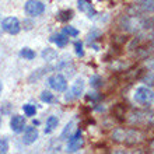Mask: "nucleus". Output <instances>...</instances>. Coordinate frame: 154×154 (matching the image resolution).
<instances>
[{
  "mask_svg": "<svg viewBox=\"0 0 154 154\" xmlns=\"http://www.w3.org/2000/svg\"><path fill=\"white\" fill-rule=\"evenodd\" d=\"M102 79L101 76H98V74H94V76L90 77V85L93 87V88H100V87H102Z\"/></svg>",
  "mask_w": 154,
  "mask_h": 154,
  "instance_id": "nucleus-19",
  "label": "nucleus"
},
{
  "mask_svg": "<svg viewBox=\"0 0 154 154\" xmlns=\"http://www.w3.org/2000/svg\"><path fill=\"white\" fill-rule=\"evenodd\" d=\"M150 149H151V150H154V140L150 143Z\"/></svg>",
  "mask_w": 154,
  "mask_h": 154,
  "instance_id": "nucleus-30",
  "label": "nucleus"
},
{
  "mask_svg": "<svg viewBox=\"0 0 154 154\" xmlns=\"http://www.w3.org/2000/svg\"><path fill=\"white\" fill-rule=\"evenodd\" d=\"M154 13V0H137L130 7H128V14L133 17H144L146 14Z\"/></svg>",
  "mask_w": 154,
  "mask_h": 154,
  "instance_id": "nucleus-2",
  "label": "nucleus"
},
{
  "mask_svg": "<svg viewBox=\"0 0 154 154\" xmlns=\"http://www.w3.org/2000/svg\"><path fill=\"white\" fill-rule=\"evenodd\" d=\"M83 146V137H81V130H76V133L72 134L69 137V143H67V151L69 153H76L77 150H80V147Z\"/></svg>",
  "mask_w": 154,
  "mask_h": 154,
  "instance_id": "nucleus-8",
  "label": "nucleus"
},
{
  "mask_svg": "<svg viewBox=\"0 0 154 154\" xmlns=\"http://www.w3.org/2000/svg\"><path fill=\"white\" fill-rule=\"evenodd\" d=\"M134 101L139 102V104H150L154 100V91L147 87H139L134 91Z\"/></svg>",
  "mask_w": 154,
  "mask_h": 154,
  "instance_id": "nucleus-5",
  "label": "nucleus"
},
{
  "mask_svg": "<svg viewBox=\"0 0 154 154\" xmlns=\"http://www.w3.org/2000/svg\"><path fill=\"white\" fill-rule=\"evenodd\" d=\"M23 25H24V29H31L32 28V25H34V23L31 20H24V23H23Z\"/></svg>",
  "mask_w": 154,
  "mask_h": 154,
  "instance_id": "nucleus-27",
  "label": "nucleus"
},
{
  "mask_svg": "<svg viewBox=\"0 0 154 154\" xmlns=\"http://www.w3.org/2000/svg\"><path fill=\"white\" fill-rule=\"evenodd\" d=\"M41 101L42 102H46V104H53V102H56V98L53 95L51 91H42L41 93Z\"/></svg>",
  "mask_w": 154,
  "mask_h": 154,
  "instance_id": "nucleus-17",
  "label": "nucleus"
},
{
  "mask_svg": "<svg viewBox=\"0 0 154 154\" xmlns=\"http://www.w3.org/2000/svg\"><path fill=\"white\" fill-rule=\"evenodd\" d=\"M57 125H59V119H57L56 116H49L48 119H46V126H45V133L49 134L52 133L53 130H55V128H57Z\"/></svg>",
  "mask_w": 154,
  "mask_h": 154,
  "instance_id": "nucleus-14",
  "label": "nucleus"
},
{
  "mask_svg": "<svg viewBox=\"0 0 154 154\" xmlns=\"http://www.w3.org/2000/svg\"><path fill=\"white\" fill-rule=\"evenodd\" d=\"M2 90H3V85H2V81H0V94H2Z\"/></svg>",
  "mask_w": 154,
  "mask_h": 154,
  "instance_id": "nucleus-33",
  "label": "nucleus"
},
{
  "mask_svg": "<svg viewBox=\"0 0 154 154\" xmlns=\"http://www.w3.org/2000/svg\"><path fill=\"white\" fill-rule=\"evenodd\" d=\"M83 91H84V81L81 80V79H79V80H76L73 83L72 90L66 94V101H73V100L79 98L83 94Z\"/></svg>",
  "mask_w": 154,
  "mask_h": 154,
  "instance_id": "nucleus-7",
  "label": "nucleus"
},
{
  "mask_svg": "<svg viewBox=\"0 0 154 154\" xmlns=\"http://www.w3.org/2000/svg\"><path fill=\"white\" fill-rule=\"evenodd\" d=\"M53 69H55L53 66H46V67H41V69H38V70H34V73L29 76L28 81H29V83H34V81L39 80V79L44 76L45 73H49V72H51V70H53Z\"/></svg>",
  "mask_w": 154,
  "mask_h": 154,
  "instance_id": "nucleus-13",
  "label": "nucleus"
},
{
  "mask_svg": "<svg viewBox=\"0 0 154 154\" xmlns=\"http://www.w3.org/2000/svg\"><path fill=\"white\" fill-rule=\"evenodd\" d=\"M48 84H49V87L52 90H55L56 93H63V91H66V88H67V80H66V77L60 73H56V74H53V76L49 77Z\"/></svg>",
  "mask_w": 154,
  "mask_h": 154,
  "instance_id": "nucleus-3",
  "label": "nucleus"
},
{
  "mask_svg": "<svg viewBox=\"0 0 154 154\" xmlns=\"http://www.w3.org/2000/svg\"><path fill=\"white\" fill-rule=\"evenodd\" d=\"M23 111H24V114L27 116H34V115L37 114V108L35 105H31V104H25L23 105Z\"/></svg>",
  "mask_w": 154,
  "mask_h": 154,
  "instance_id": "nucleus-21",
  "label": "nucleus"
},
{
  "mask_svg": "<svg viewBox=\"0 0 154 154\" xmlns=\"http://www.w3.org/2000/svg\"><path fill=\"white\" fill-rule=\"evenodd\" d=\"M39 125V121H34V126H38Z\"/></svg>",
  "mask_w": 154,
  "mask_h": 154,
  "instance_id": "nucleus-32",
  "label": "nucleus"
},
{
  "mask_svg": "<svg viewBox=\"0 0 154 154\" xmlns=\"http://www.w3.org/2000/svg\"><path fill=\"white\" fill-rule=\"evenodd\" d=\"M97 111H104V106H97Z\"/></svg>",
  "mask_w": 154,
  "mask_h": 154,
  "instance_id": "nucleus-31",
  "label": "nucleus"
},
{
  "mask_svg": "<svg viewBox=\"0 0 154 154\" xmlns=\"http://www.w3.org/2000/svg\"><path fill=\"white\" fill-rule=\"evenodd\" d=\"M63 32H65L67 37H77V35H79V29H76L74 27H72V25H66L65 28H63Z\"/></svg>",
  "mask_w": 154,
  "mask_h": 154,
  "instance_id": "nucleus-22",
  "label": "nucleus"
},
{
  "mask_svg": "<svg viewBox=\"0 0 154 154\" xmlns=\"http://www.w3.org/2000/svg\"><path fill=\"white\" fill-rule=\"evenodd\" d=\"M7 150H8L7 137H0V153H7Z\"/></svg>",
  "mask_w": 154,
  "mask_h": 154,
  "instance_id": "nucleus-25",
  "label": "nucleus"
},
{
  "mask_svg": "<svg viewBox=\"0 0 154 154\" xmlns=\"http://www.w3.org/2000/svg\"><path fill=\"white\" fill-rule=\"evenodd\" d=\"M74 51H76V55L79 57L84 56V51H83V42L81 41H76L74 42Z\"/></svg>",
  "mask_w": 154,
  "mask_h": 154,
  "instance_id": "nucleus-24",
  "label": "nucleus"
},
{
  "mask_svg": "<svg viewBox=\"0 0 154 154\" xmlns=\"http://www.w3.org/2000/svg\"><path fill=\"white\" fill-rule=\"evenodd\" d=\"M144 81H146L147 84H153V83H154V74L153 73H149L146 77H144Z\"/></svg>",
  "mask_w": 154,
  "mask_h": 154,
  "instance_id": "nucleus-28",
  "label": "nucleus"
},
{
  "mask_svg": "<svg viewBox=\"0 0 154 154\" xmlns=\"http://www.w3.org/2000/svg\"><path fill=\"white\" fill-rule=\"evenodd\" d=\"M20 56L27 59V60H32V59H35V52L29 48H23L20 51Z\"/></svg>",
  "mask_w": 154,
  "mask_h": 154,
  "instance_id": "nucleus-18",
  "label": "nucleus"
},
{
  "mask_svg": "<svg viewBox=\"0 0 154 154\" xmlns=\"http://www.w3.org/2000/svg\"><path fill=\"white\" fill-rule=\"evenodd\" d=\"M122 29L128 32H137L142 29H153L154 28V18H147L144 17H133V16H125L119 21Z\"/></svg>",
  "mask_w": 154,
  "mask_h": 154,
  "instance_id": "nucleus-1",
  "label": "nucleus"
},
{
  "mask_svg": "<svg viewBox=\"0 0 154 154\" xmlns=\"http://www.w3.org/2000/svg\"><path fill=\"white\" fill-rule=\"evenodd\" d=\"M2 28L10 35H17L21 31V24L17 17H6L2 21Z\"/></svg>",
  "mask_w": 154,
  "mask_h": 154,
  "instance_id": "nucleus-4",
  "label": "nucleus"
},
{
  "mask_svg": "<svg viewBox=\"0 0 154 154\" xmlns=\"http://www.w3.org/2000/svg\"><path fill=\"white\" fill-rule=\"evenodd\" d=\"M24 10L28 16L37 17V16H41L45 11V4L42 2H39V0H27Z\"/></svg>",
  "mask_w": 154,
  "mask_h": 154,
  "instance_id": "nucleus-6",
  "label": "nucleus"
},
{
  "mask_svg": "<svg viewBox=\"0 0 154 154\" xmlns=\"http://www.w3.org/2000/svg\"><path fill=\"white\" fill-rule=\"evenodd\" d=\"M72 132H73V122H69V123L65 126L63 132H62L60 139H62V140H66V139H69L70 136H72Z\"/></svg>",
  "mask_w": 154,
  "mask_h": 154,
  "instance_id": "nucleus-20",
  "label": "nucleus"
},
{
  "mask_svg": "<svg viewBox=\"0 0 154 154\" xmlns=\"http://www.w3.org/2000/svg\"><path fill=\"white\" fill-rule=\"evenodd\" d=\"M85 98L88 100V101H93V102H97V101H100L102 98V94H100V93H95V91H90L87 95H85Z\"/></svg>",
  "mask_w": 154,
  "mask_h": 154,
  "instance_id": "nucleus-23",
  "label": "nucleus"
},
{
  "mask_svg": "<svg viewBox=\"0 0 154 154\" xmlns=\"http://www.w3.org/2000/svg\"><path fill=\"white\" fill-rule=\"evenodd\" d=\"M77 7L81 13H85L88 18H95V16H97V11L93 7L91 0H77Z\"/></svg>",
  "mask_w": 154,
  "mask_h": 154,
  "instance_id": "nucleus-10",
  "label": "nucleus"
},
{
  "mask_svg": "<svg viewBox=\"0 0 154 154\" xmlns=\"http://www.w3.org/2000/svg\"><path fill=\"white\" fill-rule=\"evenodd\" d=\"M56 18H57V21H60V23H67L69 20H72V18H73V11H72L70 8L60 10V11H57Z\"/></svg>",
  "mask_w": 154,
  "mask_h": 154,
  "instance_id": "nucleus-16",
  "label": "nucleus"
},
{
  "mask_svg": "<svg viewBox=\"0 0 154 154\" xmlns=\"http://www.w3.org/2000/svg\"><path fill=\"white\" fill-rule=\"evenodd\" d=\"M38 136H39V133H38L37 128H34V126H25L24 136H23V143L27 144V146H29V144H32V143L37 142Z\"/></svg>",
  "mask_w": 154,
  "mask_h": 154,
  "instance_id": "nucleus-9",
  "label": "nucleus"
},
{
  "mask_svg": "<svg viewBox=\"0 0 154 154\" xmlns=\"http://www.w3.org/2000/svg\"><path fill=\"white\" fill-rule=\"evenodd\" d=\"M0 115H2V114H0ZM0 122H2V116H0Z\"/></svg>",
  "mask_w": 154,
  "mask_h": 154,
  "instance_id": "nucleus-34",
  "label": "nucleus"
},
{
  "mask_svg": "<svg viewBox=\"0 0 154 154\" xmlns=\"http://www.w3.org/2000/svg\"><path fill=\"white\" fill-rule=\"evenodd\" d=\"M100 35H101V32H100L98 29H93V31H91V32H90L88 35H87V41H88L90 44H91V42H93L94 39H97V38L100 37Z\"/></svg>",
  "mask_w": 154,
  "mask_h": 154,
  "instance_id": "nucleus-26",
  "label": "nucleus"
},
{
  "mask_svg": "<svg viewBox=\"0 0 154 154\" xmlns=\"http://www.w3.org/2000/svg\"><path fill=\"white\" fill-rule=\"evenodd\" d=\"M10 129L14 133H23L25 129V118L21 115H13L10 119Z\"/></svg>",
  "mask_w": 154,
  "mask_h": 154,
  "instance_id": "nucleus-11",
  "label": "nucleus"
},
{
  "mask_svg": "<svg viewBox=\"0 0 154 154\" xmlns=\"http://www.w3.org/2000/svg\"><path fill=\"white\" fill-rule=\"evenodd\" d=\"M49 41H51V42H53V44H56L59 48H65L66 45L69 44V37H67L65 32L53 34L52 37L49 38Z\"/></svg>",
  "mask_w": 154,
  "mask_h": 154,
  "instance_id": "nucleus-12",
  "label": "nucleus"
},
{
  "mask_svg": "<svg viewBox=\"0 0 154 154\" xmlns=\"http://www.w3.org/2000/svg\"><path fill=\"white\" fill-rule=\"evenodd\" d=\"M151 62H149V67H154V59H150Z\"/></svg>",
  "mask_w": 154,
  "mask_h": 154,
  "instance_id": "nucleus-29",
  "label": "nucleus"
},
{
  "mask_svg": "<svg viewBox=\"0 0 154 154\" xmlns=\"http://www.w3.org/2000/svg\"><path fill=\"white\" fill-rule=\"evenodd\" d=\"M41 56H42V59H44L45 62H52V60H55L57 57V52L55 51V49H52V48H45L44 51H42V53H41Z\"/></svg>",
  "mask_w": 154,
  "mask_h": 154,
  "instance_id": "nucleus-15",
  "label": "nucleus"
}]
</instances>
